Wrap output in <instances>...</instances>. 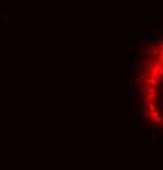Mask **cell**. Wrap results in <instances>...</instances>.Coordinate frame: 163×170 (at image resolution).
Returning <instances> with one entry per match:
<instances>
[{
	"label": "cell",
	"mask_w": 163,
	"mask_h": 170,
	"mask_svg": "<svg viewBox=\"0 0 163 170\" xmlns=\"http://www.w3.org/2000/svg\"><path fill=\"white\" fill-rule=\"evenodd\" d=\"M135 88L143 120L163 133V36L148 46L139 61Z\"/></svg>",
	"instance_id": "obj_1"
}]
</instances>
